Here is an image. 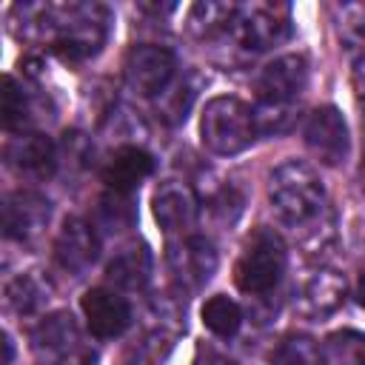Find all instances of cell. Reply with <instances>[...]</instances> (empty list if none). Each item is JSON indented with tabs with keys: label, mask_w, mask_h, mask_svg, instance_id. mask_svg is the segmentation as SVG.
Instances as JSON below:
<instances>
[{
	"label": "cell",
	"mask_w": 365,
	"mask_h": 365,
	"mask_svg": "<svg viewBox=\"0 0 365 365\" xmlns=\"http://www.w3.org/2000/svg\"><path fill=\"white\" fill-rule=\"evenodd\" d=\"M319 345L311 336H288L274 356L277 365H319Z\"/></svg>",
	"instance_id": "4dcf8cb0"
},
{
	"label": "cell",
	"mask_w": 365,
	"mask_h": 365,
	"mask_svg": "<svg viewBox=\"0 0 365 365\" xmlns=\"http://www.w3.org/2000/svg\"><path fill=\"white\" fill-rule=\"evenodd\" d=\"M31 348L51 359L54 365L63 362L66 356H71L74 351L83 348V339H80V328L74 322L71 314L66 311H54V314H46L34 328H31Z\"/></svg>",
	"instance_id": "e0dca14e"
},
{
	"label": "cell",
	"mask_w": 365,
	"mask_h": 365,
	"mask_svg": "<svg viewBox=\"0 0 365 365\" xmlns=\"http://www.w3.org/2000/svg\"><path fill=\"white\" fill-rule=\"evenodd\" d=\"M345 294H348L345 277L339 271H334V268H319L299 285L294 308H297V314L302 319L322 322V319H328L331 314H336L342 308Z\"/></svg>",
	"instance_id": "4fadbf2b"
},
{
	"label": "cell",
	"mask_w": 365,
	"mask_h": 365,
	"mask_svg": "<svg viewBox=\"0 0 365 365\" xmlns=\"http://www.w3.org/2000/svg\"><path fill=\"white\" fill-rule=\"evenodd\" d=\"M197 91H200V80L194 71H177L174 80L157 94L151 97L154 100V111L157 117L165 123V125H180L185 123L194 100H197Z\"/></svg>",
	"instance_id": "d6986e66"
},
{
	"label": "cell",
	"mask_w": 365,
	"mask_h": 365,
	"mask_svg": "<svg viewBox=\"0 0 365 365\" xmlns=\"http://www.w3.org/2000/svg\"><path fill=\"white\" fill-rule=\"evenodd\" d=\"M302 140L308 151L325 165H342L348 160V151H351L348 123L334 106H319L305 117Z\"/></svg>",
	"instance_id": "ba28073f"
},
{
	"label": "cell",
	"mask_w": 365,
	"mask_h": 365,
	"mask_svg": "<svg viewBox=\"0 0 365 365\" xmlns=\"http://www.w3.org/2000/svg\"><path fill=\"white\" fill-rule=\"evenodd\" d=\"M51 220V202L37 191H11L3 200V234L14 242H34Z\"/></svg>",
	"instance_id": "9c48e42d"
},
{
	"label": "cell",
	"mask_w": 365,
	"mask_h": 365,
	"mask_svg": "<svg viewBox=\"0 0 365 365\" xmlns=\"http://www.w3.org/2000/svg\"><path fill=\"white\" fill-rule=\"evenodd\" d=\"M291 31V9L285 3H245L237 6L228 40L237 51L254 54L282 43Z\"/></svg>",
	"instance_id": "5b68a950"
},
{
	"label": "cell",
	"mask_w": 365,
	"mask_h": 365,
	"mask_svg": "<svg viewBox=\"0 0 365 365\" xmlns=\"http://www.w3.org/2000/svg\"><path fill=\"white\" fill-rule=\"evenodd\" d=\"M154 174V157L143 145H123L114 148L106 165L100 168V177L108 191L131 194L137 191L148 177Z\"/></svg>",
	"instance_id": "2e32d148"
},
{
	"label": "cell",
	"mask_w": 365,
	"mask_h": 365,
	"mask_svg": "<svg viewBox=\"0 0 365 365\" xmlns=\"http://www.w3.org/2000/svg\"><path fill=\"white\" fill-rule=\"evenodd\" d=\"M134 222H137V205L131 202V194L106 191L103 197H97L94 217H91V225L97 234L117 237V234H125L128 228H134Z\"/></svg>",
	"instance_id": "7402d4cb"
},
{
	"label": "cell",
	"mask_w": 365,
	"mask_h": 365,
	"mask_svg": "<svg viewBox=\"0 0 365 365\" xmlns=\"http://www.w3.org/2000/svg\"><path fill=\"white\" fill-rule=\"evenodd\" d=\"M151 277V251L140 245H128L114 254V259L106 265V279L114 291H143Z\"/></svg>",
	"instance_id": "ac0fdd59"
},
{
	"label": "cell",
	"mask_w": 365,
	"mask_h": 365,
	"mask_svg": "<svg viewBox=\"0 0 365 365\" xmlns=\"http://www.w3.org/2000/svg\"><path fill=\"white\" fill-rule=\"evenodd\" d=\"M308 86V60L305 54H279L262 66L257 77V100L288 103L294 106Z\"/></svg>",
	"instance_id": "30bf717a"
},
{
	"label": "cell",
	"mask_w": 365,
	"mask_h": 365,
	"mask_svg": "<svg viewBox=\"0 0 365 365\" xmlns=\"http://www.w3.org/2000/svg\"><path fill=\"white\" fill-rule=\"evenodd\" d=\"M97 257H100V234L94 231V225L80 217H68L54 237L57 265L71 277H83L97 262Z\"/></svg>",
	"instance_id": "7c38bea8"
},
{
	"label": "cell",
	"mask_w": 365,
	"mask_h": 365,
	"mask_svg": "<svg viewBox=\"0 0 365 365\" xmlns=\"http://www.w3.org/2000/svg\"><path fill=\"white\" fill-rule=\"evenodd\" d=\"M6 163L14 174L29 180H46L60 165L57 145L40 131H20L6 143Z\"/></svg>",
	"instance_id": "5bb4252c"
},
{
	"label": "cell",
	"mask_w": 365,
	"mask_h": 365,
	"mask_svg": "<svg viewBox=\"0 0 365 365\" xmlns=\"http://www.w3.org/2000/svg\"><path fill=\"white\" fill-rule=\"evenodd\" d=\"M351 80H354V88L359 94V100H365V51L354 60V68H351Z\"/></svg>",
	"instance_id": "d6a6232c"
},
{
	"label": "cell",
	"mask_w": 365,
	"mask_h": 365,
	"mask_svg": "<svg viewBox=\"0 0 365 365\" xmlns=\"http://www.w3.org/2000/svg\"><path fill=\"white\" fill-rule=\"evenodd\" d=\"M106 128H108V134H111V137H117V140H120V145H117V148H123V145H140L137 140H140V137H145V123H143V120H140V114H137V111H131L128 106H114V108L108 111Z\"/></svg>",
	"instance_id": "f1b7e54d"
},
{
	"label": "cell",
	"mask_w": 365,
	"mask_h": 365,
	"mask_svg": "<svg viewBox=\"0 0 365 365\" xmlns=\"http://www.w3.org/2000/svg\"><path fill=\"white\" fill-rule=\"evenodd\" d=\"M237 6L234 3H222V0H200L188 9L185 14V29L197 37V40H214L228 34L231 23H234Z\"/></svg>",
	"instance_id": "44dd1931"
},
{
	"label": "cell",
	"mask_w": 365,
	"mask_h": 365,
	"mask_svg": "<svg viewBox=\"0 0 365 365\" xmlns=\"http://www.w3.org/2000/svg\"><path fill=\"white\" fill-rule=\"evenodd\" d=\"M285 274V242L271 228H257L234 265V282L242 294H268Z\"/></svg>",
	"instance_id": "277c9868"
},
{
	"label": "cell",
	"mask_w": 365,
	"mask_h": 365,
	"mask_svg": "<svg viewBox=\"0 0 365 365\" xmlns=\"http://www.w3.org/2000/svg\"><path fill=\"white\" fill-rule=\"evenodd\" d=\"M200 314H202V325L214 336H220V339H231L240 331V325H242L240 305L231 297H225V294H214L211 299H205Z\"/></svg>",
	"instance_id": "484cf974"
},
{
	"label": "cell",
	"mask_w": 365,
	"mask_h": 365,
	"mask_svg": "<svg viewBox=\"0 0 365 365\" xmlns=\"http://www.w3.org/2000/svg\"><path fill=\"white\" fill-rule=\"evenodd\" d=\"M356 299H359V305L365 308V271H362V277H359V285H356Z\"/></svg>",
	"instance_id": "836d02e7"
},
{
	"label": "cell",
	"mask_w": 365,
	"mask_h": 365,
	"mask_svg": "<svg viewBox=\"0 0 365 365\" xmlns=\"http://www.w3.org/2000/svg\"><path fill=\"white\" fill-rule=\"evenodd\" d=\"M165 259L171 271V288L182 297L200 291L220 265L214 242L202 234H185V237L171 240Z\"/></svg>",
	"instance_id": "8992f818"
},
{
	"label": "cell",
	"mask_w": 365,
	"mask_h": 365,
	"mask_svg": "<svg viewBox=\"0 0 365 365\" xmlns=\"http://www.w3.org/2000/svg\"><path fill=\"white\" fill-rule=\"evenodd\" d=\"M191 365H237V362L228 359L225 354L214 351V348H200V351H197V359H194Z\"/></svg>",
	"instance_id": "1f68e13d"
},
{
	"label": "cell",
	"mask_w": 365,
	"mask_h": 365,
	"mask_svg": "<svg viewBox=\"0 0 365 365\" xmlns=\"http://www.w3.org/2000/svg\"><path fill=\"white\" fill-rule=\"evenodd\" d=\"M319 354L328 365H365V334L354 328L334 331L322 339Z\"/></svg>",
	"instance_id": "d4e9b609"
},
{
	"label": "cell",
	"mask_w": 365,
	"mask_h": 365,
	"mask_svg": "<svg viewBox=\"0 0 365 365\" xmlns=\"http://www.w3.org/2000/svg\"><path fill=\"white\" fill-rule=\"evenodd\" d=\"M125 83L145 97H157L177 74V57L171 48L157 43H140L131 46L123 63Z\"/></svg>",
	"instance_id": "52a82bcc"
},
{
	"label": "cell",
	"mask_w": 365,
	"mask_h": 365,
	"mask_svg": "<svg viewBox=\"0 0 365 365\" xmlns=\"http://www.w3.org/2000/svg\"><path fill=\"white\" fill-rule=\"evenodd\" d=\"M202 145L220 157H234L257 140V123L248 103L231 94H220L205 103L200 117Z\"/></svg>",
	"instance_id": "3957f363"
},
{
	"label": "cell",
	"mask_w": 365,
	"mask_h": 365,
	"mask_svg": "<svg viewBox=\"0 0 365 365\" xmlns=\"http://www.w3.org/2000/svg\"><path fill=\"white\" fill-rule=\"evenodd\" d=\"M29 111H31L29 94L17 86L14 77H6L3 80V125L9 131L23 128V123L29 120Z\"/></svg>",
	"instance_id": "f546056e"
},
{
	"label": "cell",
	"mask_w": 365,
	"mask_h": 365,
	"mask_svg": "<svg viewBox=\"0 0 365 365\" xmlns=\"http://www.w3.org/2000/svg\"><path fill=\"white\" fill-rule=\"evenodd\" d=\"M268 205L274 217L294 231L311 222L328 205L319 171L305 160H282L268 174Z\"/></svg>",
	"instance_id": "6da1fadb"
},
{
	"label": "cell",
	"mask_w": 365,
	"mask_h": 365,
	"mask_svg": "<svg viewBox=\"0 0 365 365\" xmlns=\"http://www.w3.org/2000/svg\"><path fill=\"white\" fill-rule=\"evenodd\" d=\"M111 14L100 3H54L51 48L66 63L94 57L108 40Z\"/></svg>",
	"instance_id": "7a4b0ae2"
},
{
	"label": "cell",
	"mask_w": 365,
	"mask_h": 365,
	"mask_svg": "<svg viewBox=\"0 0 365 365\" xmlns=\"http://www.w3.org/2000/svg\"><path fill=\"white\" fill-rule=\"evenodd\" d=\"M294 234H297V242H299V248L308 259L328 257L334 242H336V214H334V208L325 205L311 222L299 225Z\"/></svg>",
	"instance_id": "603a6c76"
},
{
	"label": "cell",
	"mask_w": 365,
	"mask_h": 365,
	"mask_svg": "<svg viewBox=\"0 0 365 365\" xmlns=\"http://www.w3.org/2000/svg\"><path fill=\"white\" fill-rule=\"evenodd\" d=\"M334 31L342 48L365 51V0L342 3L334 9Z\"/></svg>",
	"instance_id": "4316f807"
},
{
	"label": "cell",
	"mask_w": 365,
	"mask_h": 365,
	"mask_svg": "<svg viewBox=\"0 0 365 365\" xmlns=\"http://www.w3.org/2000/svg\"><path fill=\"white\" fill-rule=\"evenodd\" d=\"M151 211L168 237H185L197 222L200 200L188 182L165 180L157 185V191L151 197Z\"/></svg>",
	"instance_id": "8fae6325"
},
{
	"label": "cell",
	"mask_w": 365,
	"mask_h": 365,
	"mask_svg": "<svg viewBox=\"0 0 365 365\" xmlns=\"http://www.w3.org/2000/svg\"><path fill=\"white\" fill-rule=\"evenodd\" d=\"M174 339H177V334L148 325L134 342L125 345V351L120 356V365H163Z\"/></svg>",
	"instance_id": "cb8c5ba5"
},
{
	"label": "cell",
	"mask_w": 365,
	"mask_h": 365,
	"mask_svg": "<svg viewBox=\"0 0 365 365\" xmlns=\"http://www.w3.org/2000/svg\"><path fill=\"white\" fill-rule=\"evenodd\" d=\"M257 134H282L294 125V106L288 103H271V100H257L251 106Z\"/></svg>",
	"instance_id": "83f0119b"
},
{
	"label": "cell",
	"mask_w": 365,
	"mask_h": 365,
	"mask_svg": "<svg viewBox=\"0 0 365 365\" xmlns=\"http://www.w3.org/2000/svg\"><path fill=\"white\" fill-rule=\"evenodd\" d=\"M362 106V128H365V103H359ZM362 174H365V154H362Z\"/></svg>",
	"instance_id": "e575fe53"
},
{
	"label": "cell",
	"mask_w": 365,
	"mask_h": 365,
	"mask_svg": "<svg viewBox=\"0 0 365 365\" xmlns=\"http://www.w3.org/2000/svg\"><path fill=\"white\" fill-rule=\"evenodd\" d=\"M54 291H51V282L46 277H40L37 271H26V274H17L6 282V305L20 314V317H31V314H40L48 302H51Z\"/></svg>",
	"instance_id": "ffe728a7"
},
{
	"label": "cell",
	"mask_w": 365,
	"mask_h": 365,
	"mask_svg": "<svg viewBox=\"0 0 365 365\" xmlns=\"http://www.w3.org/2000/svg\"><path fill=\"white\" fill-rule=\"evenodd\" d=\"M83 317L94 336L114 339L131 325V305L114 288H91L83 294Z\"/></svg>",
	"instance_id": "9a60e30c"
}]
</instances>
